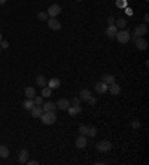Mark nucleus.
<instances>
[{"label": "nucleus", "mask_w": 149, "mask_h": 165, "mask_svg": "<svg viewBox=\"0 0 149 165\" xmlns=\"http://www.w3.org/2000/svg\"><path fill=\"white\" fill-rule=\"evenodd\" d=\"M40 121L43 125H52L57 121V115L55 112H43L40 115Z\"/></svg>", "instance_id": "nucleus-1"}, {"label": "nucleus", "mask_w": 149, "mask_h": 165, "mask_svg": "<svg viewBox=\"0 0 149 165\" xmlns=\"http://www.w3.org/2000/svg\"><path fill=\"white\" fill-rule=\"evenodd\" d=\"M130 37H131V36H130V31H127L125 28H124V30H119V31H116V34H115V39L119 42V43H122V45L130 40Z\"/></svg>", "instance_id": "nucleus-2"}, {"label": "nucleus", "mask_w": 149, "mask_h": 165, "mask_svg": "<svg viewBox=\"0 0 149 165\" xmlns=\"http://www.w3.org/2000/svg\"><path fill=\"white\" fill-rule=\"evenodd\" d=\"M97 150H99L100 153H108V152L112 150V143L108 140L100 141V143H97Z\"/></svg>", "instance_id": "nucleus-3"}, {"label": "nucleus", "mask_w": 149, "mask_h": 165, "mask_svg": "<svg viewBox=\"0 0 149 165\" xmlns=\"http://www.w3.org/2000/svg\"><path fill=\"white\" fill-rule=\"evenodd\" d=\"M46 14L49 15L51 18H57L60 14H61V6L60 5H51L49 8H48V10H46Z\"/></svg>", "instance_id": "nucleus-4"}, {"label": "nucleus", "mask_w": 149, "mask_h": 165, "mask_svg": "<svg viewBox=\"0 0 149 165\" xmlns=\"http://www.w3.org/2000/svg\"><path fill=\"white\" fill-rule=\"evenodd\" d=\"M148 34V25L146 24H139L134 28V36L136 37H143Z\"/></svg>", "instance_id": "nucleus-5"}, {"label": "nucleus", "mask_w": 149, "mask_h": 165, "mask_svg": "<svg viewBox=\"0 0 149 165\" xmlns=\"http://www.w3.org/2000/svg\"><path fill=\"white\" fill-rule=\"evenodd\" d=\"M48 27H49L52 31H58V30H61V23L58 21L57 18H48Z\"/></svg>", "instance_id": "nucleus-6"}, {"label": "nucleus", "mask_w": 149, "mask_h": 165, "mask_svg": "<svg viewBox=\"0 0 149 165\" xmlns=\"http://www.w3.org/2000/svg\"><path fill=\"white\" fill-rule=\"evenodd\" d=\"M55 104H57L58 110H63V112H67V109L70 107V101H69L67 98H60Z\"/></svg>", "instance_id": "nucleus-7"}, {"label": "nucleus", "mask_w": 149, "mask_h": 165, "mask_svg": "<svg viewBox=\"0 0 149 165\" xmlns=\"http://www.w3.org/2000/svg\"><path fill=\"white\" fill-rule=\"evenodd\" d=\"M134 43H136V48L140 51H145L148 48V42H146L145 37H136V39H134Z\"/></svg>", "instance_id": "nucleus-8"}, {"label": "nucleus", "mask_w": 149, "mask_h": 165, "mask_svg": "<svg viewBox=\"0 0 149 165\" xmlns=\"http://www.w3.org/2000/svg\"><path fill=\"white\" fill-rule=\"evenodd\" d=\"M94 91L97 92V94H104V92H108V85L100 80V82H97L94 85Z\"/></svg>", "instance_id": "nucleus-9"}, {"label": "nucleus", "mask_w": 149, "mask_h": 165, "mask_svg": "<svg viewBox=\"0 0 149 165\" xmlns=\"http://www.w3.org/2000/svg\"><path fill=\"white\" fill-rule=\"evenodd\" d=\"M108 91L112 94V95H119V92H121V86L118 85V83H110L108 85Z\"/></svg>", "instance_id": "nucleus-10"}, {"label": "nucleus", "mask_w": 149, "mask_h": 165, "mask_svg": "<svg viewBox=\"0 0 149 165\" xmlns=\"http://www.w3.org/2000/svg\"><path fill=\"white\" fill-rule=\"evenodd\" d=\"M87 143H88V141H87V137L81 134V135H79V137L76 138V147H78V149L87 147Z\"/></svg>", "instance_id": "nucleus-11"}, {"label": "nucleus", "mask_w": 149, "mask_h": 165, "mask_svg": "<svg viewBox=\"0 0 149 165\" xmlns=\"http://www.w3.org/2000/svg\"><path fill=\"white\" fill-rule=\"evenodd\" d=\"M42 109H43V112H55L57 110V104L52 103V101H48V103L42 104Z\"/></svg>", "instance_id": "nucleus-12"}, {"label": "nucleus", "mask_w": 149, "mask_h": 165, "mask_svg": "<svg viewBox=\"0 0 149 165\" xmlns=\"http://www.w3.org/2000/svg\"><path fill=\"white\" fill-rule=\"evenodd\" d=\"M18 159H19V162H21V164H25V162L28 161V150H25V149L19 150V153H18Z\"/></svg>", "instance_id": "nucleus-13"}, {"label": "nucleus", "mask_w": 149, "mask_h": 165, "mask_svg": "<svg viewBox=\"0 0 149 165\" xmlns=\"http://www.w3.org/2000/svg\"><path fill=\"white\" fill-rule=\"evenodd\" d=\"M116 25H109L108 28H106V36H108L109 39H115V34H116Z\"/></svg>", "instance_id": "nucleus-14"}, {"label": "nucleus", "mask_w": 149, "mask_h": 165, "mask_svg": "<svg viewBox=\"0 0 149 165\" xmlns=\"http://www.w3.org/2000/svg\"><path fill=\"white\" fill-rule=\"evenodd\" d=\"M60 85H61V82H60V79H58V77H52V79L48 80V83H46V86H49L51 89H57Z\"/></svg>", "instance_id": "nucleus-15"}, {"label": "nucleus", "mask_w": 149, "mask_h": 165, "mask_svg": "<svg viewBox=\"0 0 149 165\" xmlns=\"http://www.w3.org/2000/svg\"><path fill=\"white\" fill-rule=\"evenodd\" d=\"M30 113H32L33 118H40V115L43 113V109H42V106H33L32 110H30Z\"/></svg>", "instance_id": "nucleus-16"}, {"label": "nucleus", "mask_w": 149, "mask_h": 165, "mask_svg": "<svg viewBox=\"0 0 149 165\" xmlns=\"http://www.w3.org/2000/svg\"><path fill=\"white\" fill-rule=\"evenodd\" d=\"M101 82H104L106 85L115 82V76L113 74H101Z\"/></svg>", "instance_id": "nucleus-17"}, {"label": "nucleus", "mask_w": 149, "mask_h": 165, "mask_svg": "<svg viewBox=\"0 0 149 165\" xmlns=\"http://www.w3.org/2000/svg\"><path fill=\"white\" fill-rule=\"evenodd\" d=\"M24 94H25V97H27V98L33 100L34 97H36V89H34L33 86H27V88H25V91H24Z\"/></svg>", "instance_id": "nucleus-18"}, {"label": "nucleus", "mask_w": 149, "mask_h": 165, "mask_svg": "<svg viewBox=\"0 0 149 165\" xmlns=\"http://www.w3.org/2000/svg\"><path fill=\"white\" fill-rule=\"evenodd\" d=\"M90 97H91V91H90V89H82L81 94H79V100H81V101H88Z\"/></svg>", "instance_id": "nucleus-19"}, {"label": "nucleus", "mask_w": 149, "mask_h": 165, "mask_svg": "<svg viewBox=\"0 0 149 165\" xmlns=\"http://www.w3.org/2000/svg\"><path fill=\"white\" fill-rule=\"evenodd\" d=\"M36 83L40 86V88H43V86H46V83H48V80H46V77L43 76V74H39L37 77H36Z\"/></svg>", "instance_id": "nucleus-20"}, {"label": "nucleus", "mask_w": 149, "mask_h": 165, "mask_svg": "<svg viewBox=\"0 0 149 165\" xmlns=\"http://www.w3.org/2000/svg\"><path fill=\"white\" fill-rule=\"evenodd\" d=\"M67 112H69V115H70V116H76L78 113H81V112H82V107H81V106H79V107L70 106V107L67 109Z\"/></svg>", "instance_id": "nucleus-21"}, {"label": "nucleus", "mask_w": 149, "mask_h": 165, "mask_svg": "<svg viewBox=\"0 0 149 165\" xmlns=\"http://www.w3.org/2000/svg\"><path fill=\"white\" fill-rule=\"evenodd\" d=\"M115 24H116V28L124 30L125 27H127V21H125L124 18H118V19H115Z\"/></svg>", "instance_id": "nucleus-22"}, {"label": "nucleus", "mask_w": 149, "mask_h": 165, "mask_svg": "<svg viewBox=\"0 0 149 165\" xmlns=\"http://www.w3.org/2000/svg\"><path fill=\"white\" fill-rule=\"evenodd\" d=\"M33 106H34L33 100H30V98H27L24 103H23V109H24V110H28V112L32 110V107H33Z\"/></svg>", "instance_id": "nucleus-23"}, {"label": "nucleus", "mask_w": 149, "mask_h": 165, "mask_svg": "<svg viewBox=\"0 0 149 165\" xmlns=\"http://www.w3.org/2000/svg\"><path fill=\"white\" fill-rule=\"evenodd\" d=\"M8 156H9V147L2 144L0 146V158H8Z\"/></svg>", "instance_id": "nucleus-24"}, {"label": "nucleus", "mask_w": 149, "mask_h": 165, "mask_svg": "<svg viewBox=\"0 0 149 165\" xmlns=\"http://www.w3.org/2000/svg\"><path fill=\"white\" fill-rule=\"evenodd\" d=\"M51 94H52V89L49 86H43L42 88V97H51Z\"/></svg>", "instance_id": "nucleus-25"}, {"label": "nucleus", "mask_w": 149, "mask_h": 165, "mask_svg": "<svg viewBox=\"0 0 149 165\" xmlns=\"http://www.w3.org/2000/svg\"><path fill=\"white\" fill-rule=\"evenodd\" d=\"M116 8H121V9H124V8H127L128 6V2L127 0H116Z\"/></svg>", "instance_id": "nucleus-26"}, {"label": "nucleus", "mask_w": 149, "mask_h": 165, "mask_svg": "<svg viewBox=\"0 0 149 165\" xmlns=\"http://www.w3.org/2000/svg\"><path fill=\"white\" fill-rule=\"evenodd\" d=\"M48 18H49V15L46 12H39L37 14V19L39 21H48Z\"/></svg>", "instance_id": "nucleus-27"}, {"label": "nucleus", "mask_w": 149, "mask_h": 165, "mask_svg": "<svg viewBox=\"0 0 149 165\" xmlns=\"http://www.w3.org/2000/svg\"><path fill=\"white\" fill-rule=\"evenodd\" d=\"M70 106L79 107V106H81V100H79V97H73V98L70 100Z\"/></svg>", "instance_id": "nucleus-28"}, {"label": "nucleus", "mask_w": 149, "mask_h": 165, "mask_svg": "<svg viewBox=\"0 0 149 165\" xmlns=\"http://www.w3.org/2000/svg\"><path fill=\"white\" fill-rule=\"evenodd\" d=\"M87 135L96 137V135H97V128H96V126H88V134H87Z\"/></svg>", "instance_id": "nucleus-29"}, {"label": "nucleus", "mask_w": 149, "mask_h": 165, "mask_svg": "<svg viewBox=\"0 0 149 165\" xmlns=\"http://www.w3.org/2000/svg\"><path fill=\"white\" fill-rule=\"evenodd\" d=\"M33 103H34V106H42L43 104V97H34L33 98Z\"/></svg>", "instance_id": "nucleus-30"}, {"label": "nucleus", "mask_w": 149, "mask_h": 165, "mask_svg": "<svg viewBox=\"0 0 149 165\" xmlns=\"http://www.w3.org/2000/svg\"><path fill=\"white\" fill-rule=\"evenodd\" d=\"M79 134L87 135V134H88V126H87V125H81V126H79Z\"/></svg>", "instance_id": "nucleus-31"}, {"label": "nucleus", "mask_w": 149, "mask_h": 165, "mask_svg": "<svg viewBox=\"0 0 149 165\" xmlns=\"http://www.w3.org/2000/svg\"><path fill=\"white\" fill-rule=\"evenodd\" d=\"M131 126H133V128H134V130H139V128H140V126H142L140 121H137V119H134V121H133V122H131Z\"/></svg>", "instance_id": "nucleus-32"}, {"label": "nucleus", "mask_w": 149, "mask_h": 165, "mask_svg": "<svg viewBox=\"0 0 149 165\" xmlns=\"http://www.w3.org/2000/svg\"><path fill=\"white\" fill-rule=\"evenodd\" d=\"M0 48H2V49H6V48H9V42L8 40H2V42H0Z\"/></svg>", "instance_id": "nucleus-33"}, {"label": "nucleus", "mask_w": 149, "mask_h": 165, "mask_svg": "<svg viewBox=\"0 0 149 165\" xmlns=\"http://www.w3.org/2000/svg\"><path fill=\"white\" fill-rule=\"evenodd\" d=\"M106 21H108L109 25H113V24H115V18H113V17H108V19H106Z\"/></svg>", "instance_id": "nucleus-34"}, {"label": "nucleus", "mask_w": 149, "mask_h": 165, "mask_svg": "<svg viewBox=\"0 0 149 165\" xmlns=\"http://www.w3.org/2000/svg\"><path fill=\"white\" fill-rule=\"evenodd\" d=\"M88 103H90V104H91V106H94V104H96V103H97V100L94 98V97H90V100H88Z\"/></svg>", "instance_id": "nucleus-35"}, {"label": "nucleus", "mask_w": 149, "mask_h": 165, "mask_svg": "<svg viewBox=\"0 0 149 165\" xmlns=\"http://www.w3.org/2000/svg\"><path fill=\"white\" fill-rule=\"evenodd\" d=\"M125 9V14H127V15H130V17H131L133 15V10L130 8H128V6H127V8H124Z\"/></svg>", "instance_id": "nucleus-36"}, {"label": "nucleus", "mask_w": 149, "mask_h": 165, "mask_svg": "<svg viewBox=\"0 0 149 165\" xmlns=\"http://www.w3.org/2000/svg\"><path fill=\"white\" fill-rule=\"evenodd\" d=\"M25 164H28V165H37L39 162H37V161H34V159H33V161H27Z\"/></svg>", "instance_id": "nucleus-37"}, {"label": "nucleus", "mask_w": 149, "mask_h": 165, "mask_svg": "<svg viewBox=\"0 0 149 165\" xmlns=\"http://www.w3.org/2000/svg\"><path fill=\"white\" fill-rule=\"evenodd\" d=\"M143 23H145V24H148V23H149V15H148V14L143 17Z\"/></svg>", "instance_id": "nucleus-38"}, {"label": "nucleus", "mask_w": 149, "mask_h": 165, "mask_svg": "<svg viewBox=\"0 0 149 165\" xmlns=\"http://www.w3.org/2000/svg\"><path fill=\"white\" fill-rule=\"evenodd\" d=\"M6 3V0H0V5H5Z\"/></svg>", "instance_id": "nucleus-39"}, {"label": "nucleus", "mask_w": 149, "mask_h": 165, "mask_svg": "<svg viewBox=\"0 0 149 165\" xmlns=\"http://www.w3.org/2000/svg\"><path fill=\"white\" fill-rule=\"evenodd\" d=\"M2 40H3V37H2V33H0V42H2Z\"/></svg>", "instance_id": "nucleus-40"}, {"label": "nucleus", "mask_w": 149, "mask_h": 165, "mask_svg": "<svg viewBox=\"0 0 149 165\" xmlns=\"http://www.w3.org/2000/svg\"><path fill=\"white\" fill-rule=\"evenodd\" d=\"M76 2H82V0H76Z\"/></svg>", "instance_id": "nucleus-41"}, {"label": "nucleus", "mask_w": 149, "mask_h": 165, "mask_svg": "<svg viewBox=\"0 0 149 165\" xmlns=\"http://www.w3.org/2000/svg\"><path fill=\"white\" fill-rule=\"evenodd\" d=\"M0 54H2V48H0Z\"/></svg>", "instance_id": "nucleus-42"}, {"label": "nucleus", "mask_w": 149, "mask_h": 165, "mask_svg": "<svg viewBox=\"0 0 149 165\" xmlns=\"http://www.w3.org/2000/svg\"><path fill=\"white\" fill-rule=\"evenodd\" d=\"M145 2H149V0H145Z\"/></svg>", "instance_id": "nucleus-43"}]
</instances>
